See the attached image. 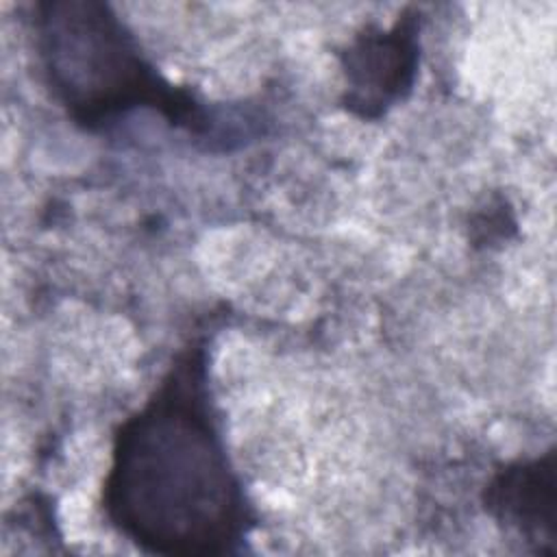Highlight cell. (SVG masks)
Masks as SVG:
<instances>
[{
    "instance_id": "cell-1",
    "label": "cell",
    "mask_w": 557,
    "mask_h": 557,
    "mask_svg": "<svg viewBox=\"0 0 557 557\" xmlns=\"http://www.w3.org/2000/svg\"><path fill=\"white\" fill-rule=\"evenodd\" d=\"M107 520L146 553H235L252 516L228 461L207 385V350L189 344L115 431L102 490Z\"/></svg>"
},
{
    "instance_id": "cell-2",
    "label": "cell",
    "mask_w": 557,
    "mask_h": 557,
    "mask_svg": "<svg viewBox=\"0 0 557 557\" xmlns=\"http://www.w3.org/2000/svg\"><path fill=\"white\" fill-rule=\"evenodd\" d=\"M41 70L52 96L83 128L96 131L150 107L170 124L205 133V109L168 83L141 54L115 11L98 0H46L35 7Z\"/></svg>"
},
{
    "instance_id": "cell-3",
    "label": "cell",
    "mask_w": 557,
    "mask_h": 557,
    "mask_svg": "<svg viewBox=\"0 0 557 557\" xmlns=\"http://www.w3.org/2000/svg\"><path fill=\"white\" fill-rule=\"evenodd\" d=\"M420 13L407 9L389 28L366 26L342 52L344 107L379 120L411 91L420 59Z\"/></svg>"
},
{
    "instance_id": "cell-4",
    "label": "cell",
    "mask_w": 557,
    "mask_h": 557,
    "mask_svg": "<svg viewBox=\"0 0 557 557\" xmlns=\"http://www.w3.org/2000/svg\"><path fill=\"white\" fill-rule=\"evenodd\" d=\"M496 522L516 531L537 553L557 544V455L516 461L494 474L483 494Z\"/></svg>"
}]
</instances>
